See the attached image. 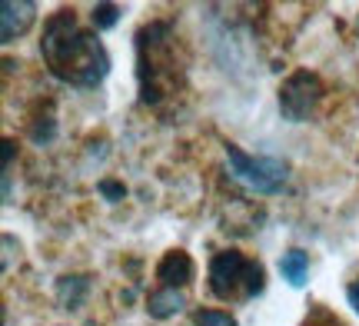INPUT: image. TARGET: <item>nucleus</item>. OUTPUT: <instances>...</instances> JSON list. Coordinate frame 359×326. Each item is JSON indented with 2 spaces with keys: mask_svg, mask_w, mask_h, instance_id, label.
Here are the masks:
<instances>
[{
  "mask_svg": "<svg viewBox=\"0 0 359 326\" xmlns=\"http://www.w3.org/2000/svg\"><path fill=\"white\" fill-rule=\"evenodd\" d=\"M40 53H43L53 77L70 83V87H80V90L103 83V77L110 74L107 47L97 40V34H90L77 24L74 11H57L47 20Z\"/></svg>",
  "mask_w": 359,
  "mask_h": 326,
  "instance_id": "obj_1",
  "label": "nucleus"
},
{
  "mask_svg": "<svg viewBox=\"0 0 359 326\" xmlns=\"http://www.w3.org/2000/svg\"><path fill=\"white\" fill-rule=\"evenodd\" d=\"M137 77H140L143 104H160L163 100V77H177V70H173V27L163 20H154L137 34Z\"/></svg>",
  "mask_w": 359,
  "mask_h": 326,
  "instance_id": "obj_2",
  "label": "nucleus"
},
{
  "mask_svg": "<svg viewBox=\"0 0 359 326\" xmlns=\"http://www.w3.org/2000/svg\"><path fill=\"white\" fill-rule=\"evenodd\" d=\"M266 287V270L240 250H223L210 260V293L217 300H257Z\"/></svg>",
  "mask_w": 359,
  "mask_h": 326,
  "instance_id": "obj_3",
  "label": "nucleus"
},
{
  "mask_svg": "<svg viewBox=\"0 0 359 326\" xmlns=\"http://www.w3.org/2000/svg\"><path fill=\"white\" fill-rule=\"evenodd\" d=\"M226 170L236 183H243L246 190L263 196L280 193L290 180V163H283L276 157H253L236 144H226Z\"/></svg>",
  "mask_w": 359,
  "mask_h": 326,
  "instance_id": "obj_4",
  "label": "nucleus"
},
{
  "mask_svg": "<svg viewBox=\"0 0 359 326\" xmlns=\"http://www.w3.org/2000/svg\"><path fill=\"white\" fill-rule=\"evenodd\" d=\"M323 100V80L309 70H296L283 80L280 87V110L286 120L293 123H303V120L313 117V110L320 107Z\"/></svg>",
  "mask_w": 359,
  "mask_h": 326,
  "instance_id": "obj_5",
  "label": "nucleus"
},
{
  "mask_svg": "<svg viewBox=\"0 0 359 326\" xmlns=\"http://www.w3.org/2000/svg\"><path fill=\"white\" fill-rule=\"evenodd\" d=\"M37 20V4L30 0H4L0 4V43H13L24 37Z\"/></svg>",
  "mask_w": 359,
  "mask_h": 326,
  "instance_id": "obj_6",
  "label": "nucleus"
},
{
  "mask_svg": "<svg viewBox=\"0 0 359 326\" xmlns=\"http://www.w3.org/2000/svg\"><path fill=\"white\" fill-rule=\"evenodd\" d=\"M156 280L163 283L167 290H180L187 287L193 280V260L190 253H183V250H170L163 260L156 263Z\"/></svg>",
  "mask_w": 359,
  "mask_h": 326,
  "instance_id": "obj_7",
  "label": "nucleus"
},
{
  "mask_svg": "<svg viewBox=\"0 0 359 326\" xmlns=\"http://www.w3.org/2000/svg\"><path fill=\"white\" fill-rule=\"evenodd\" d=\"M187 306V300H183V293L180 290H156V293H150V300H147V313L154 316V320H170V316H177L180 310Z\"/></svg>",
  "mask_w": 359,
  "mask_h": 326,
  "instance_id": "obj_8",
  "label": "nucleus"
},
{
  "mask_svg": "<svg viewBox=\"0 0 359 326\" xmlns=\"http://www.w3.org/2000/svg\"><path fill=\"white\" fill-rule=\"evenodd\" d=\"M280 273H283V280L290 283V287H303L306 283V276H309V257L303 253V250H286L280 257Z\"/></svg>",
  "mask_w": 359,
  "mask_h": 326,
  "instance_id": "obj_9",
  "label": "nucleus"
},
{
  "mask_svg": "<svg viewBox=\"0 0 359 326\" xmlns=\"http://www.w3.org/2000/svg\"><path fill=\"white\" fill-rule=\"evenodd\" d=\"M83 290H87V280H83V276H64L60 287H57V297H60V303H64L67 310H74L80 303V297H83Z\"/></svg>",
  "mask_w": 359,
  "mask_h": 326,
  "instance_id": "obj_10",
  "label": "nucleus"
},
{
  "mask_svg": "<svg viewBox=\"0 0 359 326\" xmlns=\"http://www.w3.org/2000/svg\"><path fill=\"white\" fill-rule=\"evenodd\" d=\"M120 13L123 11H120L116 4H97L90 17H93V27H97V30H110V27L120 20Z\"/></svg>",
  "mask_w": 359,
  "mask_h": 326,
  "instance_id": "obj_11",
  "label": "nucleus"
},
{
  "mask_svg": "<svg viewBox=\"0 0 359 326\" xmlns=\"http://www.w3.org/2000/svg\"><path fill=\"white\" fill-rule=\"evenodd\" d=\"M193 326H236V320L230 313H223V310H196Z\"/></svg>",
  "mask_w": 359,
  "mask_h": 326,
  "instance_id": "obj_12",
  "label": "nucleus"
},
{
  "mask_svg": "<svg viewBox=\"0 0 359 326\" xmlns=\"http://www.w3.org/2000/svg\"><path fill=\"white\" fill-rule=\"evenodd\" d=\"M100 193L110 200V203H120L123 196H127V186L123 183H116V180H100Z\"/></svg>",
  "mask_w": 359,
  "mask_h": 326,
  "instance_id": "obj_13",
  "label": "nucleus"
},
{
  "mask_svg": "<svg viewBox=\"0 0 359 326\" xmlns=\"http://www.w3.org/2000/svg\"><path fill=\"white\" fill-rule=\"evenodd\" d=\"M346 300H349V306L359 313V280H353V283L346 287Z\"/></svg>",
  "mask_w": 359,
  "mask_h": 326,
  "instance_id": "obj_14",
  "label": "nucleus"
},
{
  "mask_svg": "<svg viewBox=\"0 0 359 326\" xmlns=\"http://www.w3.org/2000/svg\"><path fill=\"white\" fill-rule=\"evenodd\" d=\"M11 160H13V140H4V173L11 170Z\"/></svg>",
  "mask_w": 359,
  "mask_h": 326,
  "instance_id": "obj_15",
  "label": "nucleus"
}]
</instances>
